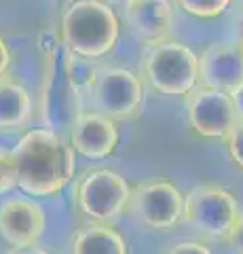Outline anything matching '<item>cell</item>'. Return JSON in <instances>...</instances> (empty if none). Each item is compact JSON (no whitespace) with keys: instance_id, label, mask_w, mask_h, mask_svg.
<instances>
[{"instance_id":"obj_22","label":"cell","mask_w":243,"mask_h":254,"mask_svg":"<svg viewBox=\"0 0 243 254\" xmlns=\"http://www.w3.org/2000/svg\"><path fill=\"white\" fill-rule=\"evenodd\" d=\"M235 106V115H237V121H243V83H239L235 89L229 93Z\"/></svg>"},{"instance_id":"obj_6","label":"cell","mask_w":243,"mask_h":254,"mask_svg":"<svg viewBox=\"0 0 243 254\" xmlns=\"http://www.w3.org/2000/svg\"><path fill=\"white\" fill-rule=\"evenodd\" d=\"M131 189L121 174L108 168H91L78 176L74 185V201L91 220L110 222L125 212Z\"/></svg>"},{"instance_id":"obj_1","label":"cell","mask_w":243,"mask_h":254,"mask_svg":"<svg viewBox=\"0 0 243 254\" xmlns=\"http://www.w3.org/2000/svg\"><path fill=\"white\" fill-rule=\"evenodd\" d=\"M13 157L17 163V189L26 195H57L74 178V148L49 127L21 136Z\"/></svg>"},{"instance_id":"obj_23","label":"cell","mask_w":243,"mask_h":254,"mask_svg":"<svg viewBox=\"0 0 243 254\" xmlns=\"http://www.w3.org/2000/svg\"><path fill=\"white\" fill-rule=\"evenodd\" d=\"M9 66H11V51H9V47H6L4 38L0 36V76L6 74Z\"/></svg>"},{"instance_id":"obj_14","label":"cell","mask_w":243,"mask_h":254,"mask_svg":"<svg viewBox=\"0 0 243 254\" xmlns=\"http://www.w3.org/2000/svg\"><path fill=\"white\" fill-rule=\"evenodd\" d=\"M70 252L74 254H125L127 242L123 235L104 220H91L83 225L72 237Z\"/></svg>"},{"instance_id":"obj_19","label":"cell","mask_w":243,"mask_h":254,"mask_svg":"<svg viewBox=\"0 0 243 254\" xmlns=\"http://www.w3.org/2000/svg\"><path fill=\"white\" fill-rule=\"evenodd\" d=\"M224 142H226V148H229L233 163L243 170V121H235Z\"/></svg>"},{"instance_id":"obj_18","label":"cell","mask_w":243,"mask_h":254,"mask_svg":"<svg viewBox=\"0 0 243 254\" xmlns=\"http://www.w3.org/2000/svg\"><path fill=\"white\" fill-rule=\"evenodd\" d=\"M15 187H17V163L13 150L0 148V195L9 193Z\"/></svg>"},{"instance_id":"obj_5","label":"cell","mask_w":243,"mask_h":254,"mask_svg":"<svg viewBox=\"0 0 243 254\" xmlns=\"http://www.w3.org/2000/svg\"><path fill=\"white\" fill-rule=\"evenodd\" d=\"M83 100L66 72V47L59 38L45 55V78L41 89V113L45 125L53 131H68L81 113Z\"/></svg>"},{"instance_id":"obj_15","label":"cell","mask_w":243,"mask_h":254,"mask_svg":"<svg viewBox=\"0 0 243 254\" xmlns=\"http://www.w3.org/2000/svg\"><path fill=\"white\" fill-rule=\"evenodd\" d=\"M30 119H32L30 91L17 81L0 76V129H19L30 123Z\"/></svg>"},{"instance_id":"obj_7","label":"cell","mask_w":243,"mask_h":254,"mask_svg":"<svg viewBox=\"0 0 243 254\" xmlns=\"http://www.w3.org/2000/svg\"><path fill=\"white\" fill-rule=\"evenodd\" d=\"M125 210L142 227L167 231L182 222L184 195L167 178H150L131 190Z\"/></svg>"},{"instance_id":"obj_21","label":"cell","mask_w":243,"mask_h":254,"mask_svg":"<svg viewBox=\"0 0 243 254\" xmlns=\"http://www.w3.org/2000/svg\"><path fill=\"white\" fill-rule=\"evenodd\" d=\"M224 244H229V248H231L233 252L243 254V212H241L239 220L235 222V227H233V231H231V235H229V240H226Z\"/></svg>"},{"instance_id":"obj_17","label":"cell","mask_w":243,"mask_h":254,"mask_svg":"<svg viewBox=\"0 0 243 254\" xmlns=\"http://www.w3.org/2000/svg\"><path fill=\"white\" fill-rule=\"evenodd\" d=\"M180 9H184L193 17L201 19H214L229 9L233 0H176Z\"/></svg>"},{"instance_id":"obj_11","label":"cell","mask_w":243,"mask_h":254,"mask_svg":"<svg viewBox=\"0 0 243 254\" xmlns=\"http://www.w3.org/2000/svg\"><path fill=\"white\" fill-rule=\"evenodd\" d=\"M45 225L43 208L26 193L0 203V235L13 248L36 246L45 233Z\"/></svg>"},{"instance_id":"obj_16","label":"cell","mask_w":243,"mask_h":254,"mask_svg":"<svg viewBox=\"0 0 243 254\" xmlns=\"http://www.w3.org/2000/svg\"><path fill=\"white\" fill-rule=\"evenodd\" d=\"M97 70H99L97 60L85 58V55H78V53H72L66 49V72H68L70 83H72L76 93L81 95V100L89 98L91 87L97 76Z\"/></svg>"},{"instance_id":"obj_4","label":"cell","mask_w":243,"mask_h":254,"mask_svg":"<svg viewBox=\"0 0 243 254\" xmlns=\"http://www.w3.org/2000/svg\"><path fill=\"white\" fill-rule=\"evenodd\" d=\"M241 216L233 190L214 182H201L184 195L182 222L207 240L226 242Z\"/></svg>"},{"instance_id":"obj_2","label":"cell","mask_w":243,"mask_h":254,"mask_svg":"<svg viewBox=\"0 0 243 254\" xmlns=\"http://www.w3.org/2000/svg\"><path fill=\"white\" fill-rule=\"evenodd\" d=\"M119 36V17L104 0H74L61 13L59 43L72 53L99 60L114 49Z\"/></svg>"},{"instance_id":"obj_13","label":"cell","mask_w":243,"mask_h":254,"mask_svg":"<svg viewBox=\"0 0 243 254\" xmlns=\"http://www.w3.org/2000/svg\"><path fill=\"white\" fill-rule=\"evenodd\" d=\"M125 21L146 45L171 38L174 2L171 0H127Z\"/></svg>"},{"instance_id":"obj_10","label":"cell","mask_w":243,"mask_h":254,"mask_svg":"<svg viewBox=\"0 0 243 254\" xmlns=\"http://www.w3.org/2000/svg\"><path fill=\"white\" fill-rule=\"evenodd\" d=\"M70 146L74 153L91 161L110 157L119 146V127L116 121L96 108H83L70 125Z\"/></svg>"},{"instance_id":"obj_12","label":"cell","mask_w":243,"mask_h":254,"mask_svg":"<svg viewBox=\"0 0 243 254\" xmlns=\"http://www.w3.org/2000/svg\"><path fill=\"white\" fill-rule=\"evenodd\" d=\"M243 83V45H209L199 58V85L231 93Z\"/></svg>"},{"instance_id":"obj_9","label":"cell","mask_w":243,"mask_h":254,"mask_svg":"<svg viewBox=\"0 0 243 254\" xmlns=\"http://www.w3.org/2000/svg\"><path fill=\"white\" fill-rule=\"evenodd\" d=\"M184 106L188 125L201 138L224 140L237 121L231 95L214 87L197 85L184 95Z\"/></svg>"},{"instance_id":"obj_8","label":"cell","mask_w":243,"mask_h":254,"mask_svg":"<svg viewBox=\"0 0 243 254\" xmlns=\"http://www.w3.org/2000/svg\"><path fill=\"white\" fill-rule=\"evenodd\" d=\"M91 108L114 121L133 119L144 106V83L136 72L119 66L99 68L89 93Z\"/></svg>"},{"instance_id":"obj_3","label":"cell","mask_w":243,"mask_h":254,"mask_svg":"<svg viewBox=\"0 0 243 254\" xmlns=\"http://www.w3.org/2000/svg\"><path fill=\"white\" fill-rule=\"evenodd\" d=\"M140 64L144 83L154 93L184 98L199 85V55L174 38L148 43Z\"/></svg>"},{"instance_id":"obj_24","label":"cell","mask_w":243,"mask_h":254,"mask_svg":"<svg viewBox=\"0 0 243 254\" xmlns=\"http://www.w3.org/2000/svg\"><path fill=\"white\" fill-rule=\"evenodd\" d=\"M235 43L243 45V13L239 15V21H237V41H235Z\"/></svg>"},{"instance_id":"obj_20","label":"cell","mask_w":243,"mask_h":254,"mask_svg":"<svg viewBox=\"0 0 243 254\" xmlns=\"http://www.w3.org/2000/svg\"><path fill=\"white\" fill-rule=\"evenodd\" d=\"M167 254H209V248L203 242H178L163 248Z\"/></svg>"},{"instance_id":"obj_25","label":"cell","mask_w":243,"mask_h":254,"mask_svg":"<svg viewBox=\"0 0 243 254\" xmlns=\"http://www.w3.org/2000/svg\"><path fill=\"white\" fill-rule=\"evenodd\" d=\"M241 2H243V0H241Z\"/></svg>"}]
</instances>
